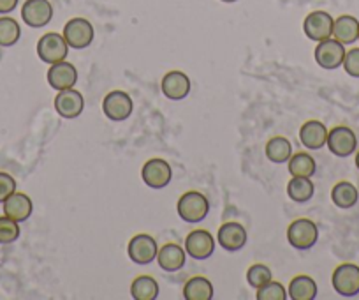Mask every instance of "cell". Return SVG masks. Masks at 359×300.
Here are the masks:
<instances>
[{
	"label": "cell",
	"mask_w": 359,
	"mask_h": 300,
	"mask_svg": "<svg viewBox=\"0 0 359 300\" xmlns=\"http://www.w3.org/2000/svg\"><path fill=\"white\" fill-rule=\"evenodd\" d=\"M210 212V202L203 193L189 191L178 200V216L185 223H201Z\"/></svg>",
	"instance_id": "1"
},
{
	"label": "cell",
	"mask_w": 359,
	"mask_h": 300,
	"mask_svg": "<svg viewBox=\"0 0 359 300\" xmlns=\"http://www.w3.org/2000/svg\"><path fill=\"white\" fill-rule=\"evenodd\" d=\"M287 240L294 249L309 251L319 240V228L310 219H296L287 228Z\"/></svg>",
	"instance_id": "2"
},
{
	"label": "cell",
	"mask_w": 359,
	"mask_h": 300,
	"mask_svg": "<svg viewBox=\"0 0 359 300\" xmlns=\"http://www.w3.org/2000/svg\"><path fill=\"white\" fill-rule=\"evenodd\" d=\"M334 292L340 296H351L359 295V267L355 263H341L334 268L333 278Z\"/></svg>",
	"instance_id": "3"
},
{
	"label": "cell",
	"mask_w": 359,
	"mask_h": 300,
	"mask_svg": "<svg viewBox=\"0 0 359 300\" xmlns=\"http://www.w3.org/2000/svg\"><path fill=\"white\" fill-rule=\"evenodd\" d=\"M330 152L337 157H348L358 150V138L351 127L337 126L327 131L326 141Z\"/></svg>",
	"instance_id": "4"
},
{
	"label": "cell",
	"mask_w": 359,
	"mask_h": 300,
	"mask_svg": "<svg viewBox=\"0 0 359 300\" xmlns=\"http://www.w3.org/2000/svg\"><path fill=\"white\" fill-rule=\"evenodd\" d=\"M69 53V44L64 36L57 32L44 34L37 43V55L44 64H57V62L65 60Z\"/></svg>",
	"instance_id": "5"
},
{
	"label": "cell",
	"mask_w": 359,
	"mask_h": 300,
	"mask_svg": "<svg viewBox=\"0 0 359 300\" xmlns=\"http://www.w3.org/2000/svg\"><path fill=\"white\" fill-rule=\"evenodd\" d=\"M62 36L67 41L69 48H74V50H83V48H88L94 41L95 30L92 27V23L85 18H72L65 23L64 34Z\"/></svg>",
	"instance_id": "6"
},
{
	"label": "cell",
	"mask_w": 359,
	"mask_h": 300,
	"mask_svg": "<svg viewBox=\"0 0 359 300\" xmlns=\"http://www.w3.org/2000/svg\"><path fill=\"white\" fill-rule=\"evenodd\" d=\"M134 103L123 91H113L102 101V112L111 122H123L133 115Z\"/></svg>",
	"instance_id": "7"
},
{
	"label": "cell",
	"mask_w": 359,
	"mask_h": 300,
	"mask_svg": "<svg viewBox=\"0 0 359 300\" xmlns=\"http://www.w3.org/2000/svg\"><path fill=\"white\" fill-rule=\"evenodd\" d=\"M333 16L326 11H313L303 22V30L312 41H326L333 36Z\"/></svg>",
	"instance_id": "8"
},
{
	"label": "cell",
	"mask_w": 359,
	"mask_h": 300,
	"mask_svg": "<svg viewBox=\"0 0 359 300\" xmlns=\"http://www.w3.org/2000/svg\"><path fill=\"white\" fill-rule=\"evenodd\" d=\"M22 18L32 29L46 27L53 18V6L50 0H27L22 8Z\"/></svg>",
	"instance_id": "9"
},
{
	"label": "cell",
	"mask_w": 359,
	"mask_h": 300,
	"mask_svg": "<svg viewBox=\"0 0 359 300\" xmlns=\"http://www.w3.org/2000/svg\"><path fill=\"white\" fill-rule=\"evenodd\" d=\"M345 44L338 43L337 39L330 37L326 41H320L316 48V62L323 69H338L344 64L345 58Z\"/></svg>",
	"instance_id": "10"
},
{
	"label": "cell",
	"mask_w": 359,
	"mask_h": 300,
	"mask_svg": "<svg viewBox=\"0 0 359 300\" xmlns=\"http://www.w3.org/2000/svg\"><path fill=\"white\" fill-rule=\"evenodd\" d=\"M141 177H143L144 184L151 189H162L171 182L172 171L171 167L165 159L161 157H154V159L147 161L141 170Z\"/></svg>",
	"instance_id": "11"
},
{
	"label": "cell",
	"mask_w": 359,
	"mask_h": 300,
	"mask_svg": "<svg viewBox=\"0 0 359 300\" xmlns=\"http://www.w3.org/2000/svg\"><path fill=\"white\" fill-rule=\"evenodd\" d=\"M127 251H129V258L134 263L148 265L157 258L158 247L154 237L147 235V233H140V235H134L130 239Z\"/></svg>",
	"instance_id": "12"
},
{
	"label": "cell",
	"mask_w": 359,
	"mask_h": 300,
	"mask_svg": "<svg viewBox=\"0 0 359 300\" xmlns=\"http://www.w3.org/2000/svg\"><path fill=\"white\" fill-rule=\"evenodd\" d=\"M215 251V240L206 230H194L185 239V253L194 260H208Z\"/></svg>",
	"instance_id": "13"
},
{
	"label": "cell",
	"mask_w": 359,
	"mask_h": 300,
	"mask_svg": "<svg viewBox=\"0 0 359 300\" xmlns=\"http://www.w3.org/2000/svg\"><path fill=\"white\" fill-rule=\"evenodd\" d=\"M217 239H219V244L222 246V249L229 251V253H236V251L243 249L248 240V235L247 230L243 228V224L229 221V223L220 226L219 233H217Z\"/></svg>",
	"instance_id": "14"
},
{
	"label": "cell",
	"mask_w": 359,
	"mask_h": 300,
	"mask_svg": "<svg viewBox=\"0 0 359 300\" xmlns=\"http://www.w3.org/2000/svg\"><path fill=\"white\" fill-rule=\"evenodd\" d=\"M55 110L64 119H76L85 110V99L74 89H65V91H58L57 98H55Z\"/></svg>",
	"instance_id": "15"
},
{
	"label": "cell",
	"mask_w": 359,
	"mask_h": 300,
	"mask_svg": "<svg viewBox=\"0 0 359 300\" xmlns=\"http://www.w3.org/2000/svg\"><path fill=\"white\" fill-rule=\"evenodd\" d=\"M48 84L55 91H65V89H72L78 81V69L69 62L62 60L57 64H51L48 69Z\"/></svg>",
	"instance_id": "16"
},
{
	"label": "cell",
	"mask_w": 359,
	"mask_h": 300,
	"mask_svg": "<svg viewBox=\"0 0 359 300\" xmlns=\"http://www.w3.org/2000/svg\"><path fill=\"white\" fill-rule=\"evenodd\" d=\"M162 94L171 101H180L191 94V80L185 72L171 71L162 78Z\"/></svg>",
	"instance_id": "17"
},
{
	"label": "cell",
	"mask_w": 359,
	"mask_h": 300,
	"mask_svg": "<svg viewBox=\"0 0 359 300\" xmlns=\"http://www.w3.org/2000/svg\"><path fill=\"white\" fill-rule=\"evenodd\" d=\"M299 141L309 150H320L327 141V129L319 120H309L299 129Z\"/></svg>",
	"instance_id": "18"
},
{
	"label": "cell",
	"mask_w": 359,
	"mask_h": 300,
	"mask_svg": "<svg viewBox=\"0 0 359 300\" xmlns=\"http://www.w3.org/2000/svg\"><path fill=\"white\" fill-rule=\"evenodd\" d=\"M4 216L11 217V219L23 223V221L29 219L32 216V200L25 195V193H13L8 200L4 202Z\"/></svg>",
	"instance_id": "19"
},
{
	"label": "cell",
	"mask_w": 359,
	"mask_h": 300,
	"mask_svg": "<svg viewBox=\"0 0 359 300\" xmlns=\"http://www.w3.org/2000/svg\"><path fill=\"white\" fill-rule=\"evenodd\" d=\"M333 39L341 44H354L359 39V22L354 16L344 15L334 20L333 23Z\"/></svg>",
	"instance_id": "20"
},
{
	"label": "cell",
	"mask_w": 359,
	"mask_h": 300,
	"mask_svg": "<svg viewBox=\"0 0 359 300\" xmlns=\"http://www.w3.org/2000/svg\"><path fill=\"white\" fill-rule=\"evenodd\" d=\"M157 261L161 265L162 270L165 272H176L180 268H184L185 265V249L178 246V244H165L161 247L157 253Z\"/></svg>",
	"instance_id": "21"
},
{
	"label": "cell",
	"mask_w": 359,
	"mask_h": 300,
	"mask_svg": "<svg viewBox=\"0 0 359 300\" xmlns=\"http://www.w3.org/2000/svg\"><path fill=\"white\" fill-rule=\"evenodd\" d=\"M264 154L271 163L282 164L287 163L292 156V145L287 138L284 136H275L266 143Z\"/></svg>",
	"instance_id": "22"
},
{
	"label": "cell",
	"mask_w": 359,
	"mask_h": 300,
	"mask_svg": "<svg viewBox=\"0 0 359 300\" xmlns=\"http://www.w3.org/2000/svg\"><path fill=\"white\" fill-rule=\"evenodd\" d=\"M331 200H333L334 205L338 209H352L355 207L359 200V191L354 184L344 181L334 184V188L331 189Z\"/></svg>",
	"instance_id": "23"
},
{
	"label": "cell",
	"mask_w": 359,
	"mask_h": 300,
	"mask_svg": "<svg viewBox=\"0 0 359 300\" xmlns=\"http://www.w3.org/2000/svg\"><path fill=\"white\" fill-rule=\"evenodd\" d=\"M287 296L292 300H313L317 296V282L310 275H296L289 285Z\"/></svg>",
	"instance_id": "24"
},
{
	"label": "cell",
	"mask_w": 359,
	"mask_h": 300,
	"mask_svg": "<svg viewBox=\"0 0 359 300\" xmlns=\"http://www.w3.org/2000/svg\"><path fill=\"white\" fill-rule=\"evenodd\" d=\"M184 299L185 300H212L213 299V286L203 275L192 278L185 282L184 286Z\"/></svg>",
	"instance_id": "25"
},
{
	"label": "cell",
	"mask_w": 359,
	"mask_h": 300,
	"mask_svg": "<svg viewBox=\"0 0 359 300\" xmlns=\"http://www.w3.org/2000/svg\"><path fill=\"white\" fill-rule=\"evenodd\" d=\"M317 171V163L310 154L298 152L292 154L289 159V174L292 177H313Z\"/></svg>",
	"instance_id": "26"
},
{
	"label": "cell",
	"mask_w": 359,
	"mask_h": 300,
	"mask_svg": "<svg viewBox=\"0 0 359 300\" xmlns=\"http://www.w3.org/2000/svg\"><path fill=\"white\" fill-rule=\"evenodd\" d=\"M130 295L134 300H155L158 296V285L150 275H140L130 285Z\"/></svg>",
	"instance_id": "27"
},
{
	"label": "cell",
	"mask_w": 359,
	"mask_h": 300,
	"mask_svg": "<svg viewBox=\"0 0 359 300\" xmlns=\"http://www.w3.org/2000/svg\"><path fill=\"white\" fill-rule=\"evenodd\" d=\"M316 188L313 182L309 177H292V181L287 184V195L292 202L305 203L312 200Z\"/></svg>",
	"instance_id": "28"
},
{
	"label": "cell",
	"mask_w": 359,
	"mask_h": 300,
	"mask_svg": "<svg viewBox=\"0 0 359 300\" xmlns=\"http://www.w3.org/2000/svg\"><path fill=\"white\" fill-rule=\"evenodd\" d=\"M20 36H22L20 23L9 16H2L0 18V46H15L20 41Z\"/></svg>",
	"instance_id": "29"
},
{
	"label": "cell",
	"mask_w": 359,
	"mask_h": 300,
	"mask_svg": "<svg viewBox=\"0 0 359 300\" xmlns=\"http://www.w3.org/2000/svg\"><path fill=\"white\" fill-rule=\"evenodd\" d=\"M247 281L252 288L257 289L261 286L268 285L269 281H273V274H271V270L266 265L255 263L247 270Z\"/></svg>",
	"instance_id": "30"
},
{
	"label": "cell",
	"mask_w": 359,
	"mask_h": 300,
	"mask_svg": "<svg viewBox=\"0 0 359 300\" xmlns=\"http://www.w3.org/2000/svg\"><path fill=\"white\" fill-rule=\"evenodd\" d=\"M20 237L18 221L8 216L0 217V244H13Z\"/></svg>",
	"instance_id": "31"
},
{
	"label": "cell",
	"mask_w": 359,
	"mask_h": 300,
	"mask_svg": "<svg viewBox=\"0 0 359 300\" xmlns=\"http://www.w3.org/2000/svg\"><path fill=\"white\" fill-rule=\"evenodd\" d=\"M257 300H285L287 299V292L280 282L269 281L268 285L257 288Z\"/></svg>",
	"instance_id": "32"
},
{
	"label": "cell",
	"mask_w": 359,
	"mask_h": 300,
	"mask_svg": "<svg viewBox=\"0 0 359 300\" xmlns=\"http://www.w3.org/2000/svg\"><path fill=\"white\" fill-rule=\"evenodd\" d=\"M344 69L348 77L359 78V48H352L345 53L344 58Z\"/></svg>",
	"instance_id": "33"
},
{
	"label": "cell",
	"mask_w": 359,
	"mask_h": 300,
	"mask_svg": "<svg viewBox=\"0 0 359 300\" xmlns=\"http://www.w3.org/2000/svg\"><path fill=\"white\" fill-rule=\"evenodd\" d=\"M16 191V181L6 171H0V203H4Z\"/></svg>",
	"instance_id": "34"
},
{
	"label": "cell",
	"mask_w": 359,
	"mask_h": 300,
	"mask_svg": "<svg viewBox=\"0 0 359 300\" xmlns=\"http://www.w3.org/2000/svg\"><path fill=\"white\" fill-rule=\"evenodd\" d=\"M18 6V0H0V15H8L13 13Z\"/></svg>",
	"instance_id": "35"
},
{
	"label": "cell",
	"mask_w": 359,
	"mask_h": 300,
	"mask_svg": "<svg viewBox=\"0 0 359 300\" xmlns=\"http://www.w3.org/2000/svg\"><path fill=\"white\" fill-rule=\"evenodd\" d=\"M355 168L359 170V150H358V154H355Z\"/></svg>",
	"instance_id": "36"
},
{
	"label": "cell",
	"mask_w": 359,
	"mask_h": 300,
	"mask_svg": "<svg viewBox=\"0 0 359 300\" xmlns=\"http://www.w3.org/2000/svg\"><path fill=\"white\" fill-rule=\"evenodd\" d=\"M222 2H227V4H233V2H236V0H222Z\"/></svg>",
	"instance_id": "37"
},
{
	"label": "cell",
	"mask_w": 359,
	"mask_h": 300,
	"mask_svg": "<svg viewBox=\"0 0 359 300\" xmlns=\"http://www.w3.org/2000/svg\"><path fill=\"white\" fill-rule=\"evenodd\" d=\"M358 41H359V39H358Z\"/></svg>",
	"instance_id": "38"
}]
</instances>
